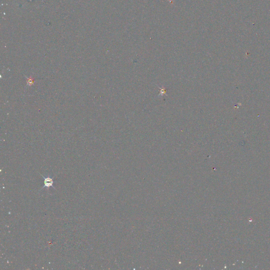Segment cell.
Returning a JSON list of instances; mask_svg holds the SVG:
<instances>
[{"label": "cell", "instance_id": "1", "mask_svg": "<svg viewBox=\"0 0 270 270\" xmlns=\"http://www.w3.org/2000/svg\"><path fill=\"white\" fill-rule=\"evenodd\" d=\"M40 175L43 177V179H44V186L41 189V190L44 188L45 187H46L48 189H49L50 187H52L55 189V187L53 186V184L54 183V181H53L54 178H51L50 177H44L42 175H41V174H40Z\"/></svg>", "mask_w": 270, "mask_h": 270}]
</instances>
